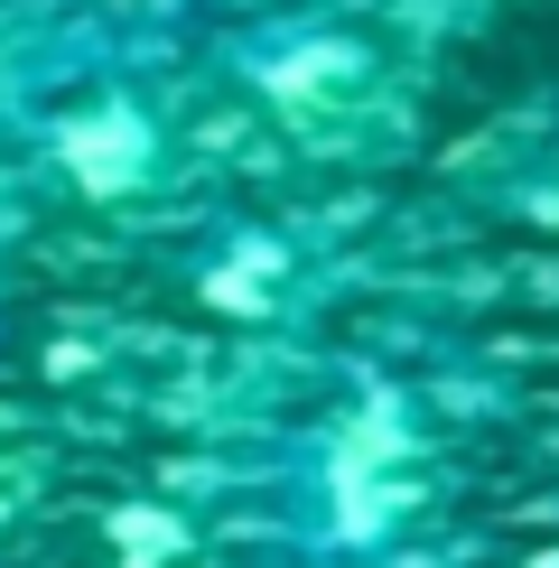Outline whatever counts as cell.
<instances>
[{
    "mask_svg": "<svg viewBox=\"0 0 559 568\" xmlns=\"http://www.w3.org/2000/svg\"><path fill=\"white\" fill-rule=\"evenodd\" d=\"M205 169L196 65L112 19L47 10L0 57V178L65 215H186Z\"/></svg>",
    "mask_w": 559,
    "mask_h": 568,
    "instance_id": "6da1fadb",
    "label": "cell"
},
{
    "mask_svg": "<svg viewBox=\"0 0 559 568\" xmlns=\"http://www.w3.org/2000/svg\"><path fill=\"white\" fill-rule=\"evenodd\" d=\"M186 65H196L205 103L243 112L298 150H345L410 103L419 47L410 19L383 0H224V19Z\"/></svg>",
    "mask_w": 559,
    "mask_h": 568,
    "instance_id": "7a4b0ae2",
    "label": "cell"
},
{
    "mask_svg": "<svg viewBox=\"0 0 559 568\" xmlns=\"http://www.w3.org/2000/svg\"><path fill=\"white\" fill-rule=\"evenodd\" d=\"M186 252H205L196 271V298L224 307V317L262 326V317H298V307L317 298V252L298 243L289 224L271 215H243V205H215V215L196 224V205H186Z\"/></svg>",
    "mask_w": 559,
    "mask_h": 568,
    "instance_id": "3957f363",
    "label": "cell"
},
{
    "mask_svg": "<svg viewBox=\"0 0 559 568\" xmlns=\"http://www.w3.org/2000/svg\"><path fill=\"white\" fill-rule=\"evenodd\" d=\"M47 10H65V0H0V19H47Z\"/></svg>",
    "mask_w": 559,
    "mask_h": 568,
    "instance_id": "277c9868",
    "label": "cell"
}]
</instances>
